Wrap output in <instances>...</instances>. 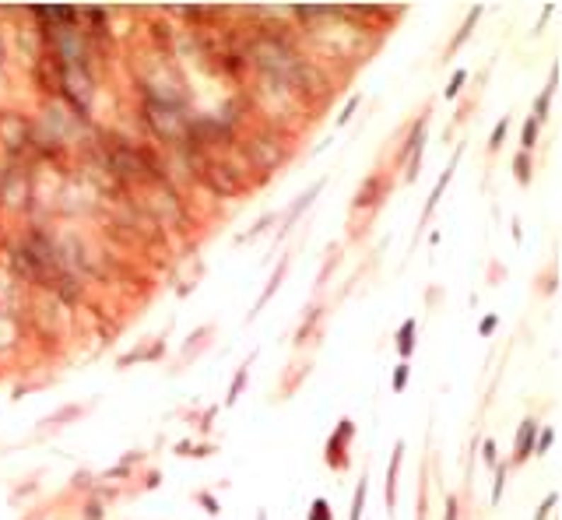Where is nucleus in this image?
Instances as JSON below:
<instances>
[{
  "mask_svg": "<svg viewBox=\"0 0 562 520\" xmlns=\"http://www.w3.org/2000/svg\"><path fill=\"white\" fill-rule=\"evenodd\" d=\"M552 443H556V432H552V429H545V432H541V439H538V446H534V450H538V453H545V450H549V446H552Z\"/></svg>",
  "mask_w": 562,
  "mask_h": 520,
  "instance_id": "4be33fe9",
  "label": "nucleus"
},
{
  "mask_svg": "<svg viewBox=\"0 0 562 520\" xmlns=\"http://www.w3.org/2000/svg\"><path fill=\"white\" fill-rule=\"evenodd\" d=\"M397 468H401V443L394 446V457H390V468H386V507H394V478H397Z\"/></svg>",
  "mask_w": 562,
  "mask_h": 520,
  "instance_id": "0eeeda50",
  "label": "nucleus"
},
{
  "mask_svg": "<svg viewBox=\"0 0 562 520\" xmlns=\"http://www.w3.org/2000/svg\"><path fill=\"white\" fill-rule=\"evenodd\" d=\"M250 155H253V162L260 169H275L285 158V141H278V137H257V141H250Z\"/></svg>",
  "mask_w": 562,
  "mask_h": 520,
  "instance_id": "f257e3e1",
  "label": "nucleus"
},
{
  "mask_svg": "<svg viewBox=\"0 0 562 520\" xmlns=\"http://www.w3.org/2000/svg\"><path fill=\"white\" fill-rule=\"evenodd\" d=\"M447 520H457V499L447 503Z\"/></svg>",
  "mask_w": 562,
  "mask_h": 520,
  "instance_id": "bb28decb",
  "label": "nucleus"
},
{
  "mask_svg": "<svg viewBox=\"0 0 562 520\" xmlns=\"http://www.w3.org/2000/svg\"><path fill=\"white\" fill-rule=\"evenodd\" d=\"M0 64H4V39H0Z\"/></svg>",
  "mask_w": 562,
  "mask_h": 520,
  "instance_id": "cd10ccee",
  "label": "nucleus"
},
{
  "mask_svg": "<svg viewBox=\"0 0 562 520\" xmlns=\"http://www.w3.org/2000/svg\"><path fill=\"white\" fill-rule=\"evenodd\" d=\"M404 383H408V366H397V373H394L390 387H394V391H404Z\"/></svg>",
  "mask_w": 562,
  "mask_h": 520,
  "instance_id": "6ab92c4d",
  "label": "nucleus"
},
{
  "mask_svg": "<svg viewBox=\"0 0 562 520\" xmlns=\"http://www.w3.org/2000/svg\"><path fill=\"white\" fill-rule=\"evenodd\" d=\"M376 190H379V180L366 183V187H362V194H359V201H355V208H366V204H373V201H376Z\"/></svg>",
  "mask_w": 562,
  "mask_h": 520,
  "instance_id": "9b49d317",
  "label": "nucleus"
},
{
  "mask_svg": "<svg viewBox=\"0 0 562 520\" xmlns=\"http://www.w3.org/2000/svg\"><path fill=\"white\" fill-rule=\"evenodd\" d=\"M549 99H552V96L545 92V96L534 103V120H538V123H541V120H545V112H549Z\"/></svg>",
  "mask_w": 562,
  "mask_h": 520,
  "instance_id": "412c9836",
  "label": "nucleus"
},
{
  "mask_svg": "<svg viewBox=\"0 0 562 520\" xmlns=\"http://www.w3.org/2000/svg\"><path fill=\"white\" fill-rule=\"evenodd\" d=\"M506 127H510V120H499V123H495V130H492V141H488L492 148H499V144H503V137H506Z\"/></svg>",
  "mask_w": 562,
  "mask_h": 520,
  "instance_id": "f3484780",
  "label": "nucleus"
},
{
  "mask_svg": "<svg viewBox=\"0 0 562 520\" xmlns=\"http://www.w3.org/2000/svg\"><path fill=\"white\" fill-rule=\"evenodd\" d=\"M316 194H320V183H316V187H313V190H306V194H302V197H299V201H295V208L288 211V221H292V218H299V211L306 208V204H309V201H313V197H316Z\"/></svg>",
  "mask_w": 562,
  "mask_h": 520,
  "instance_id": "f8f14e48",
  "label": "nucleus"
},
{
  "mask_svg": "<svg viewBox=\"0 0 562 520\" xmlns=\"http://www.w3.org/2000/svg\"><path fill=\"white\" fill-rule=\"evenodd\" d=\"M355 105H359V96H355V99H348V105H345V112H341V123H348V120H352Z\"/></svg>",
  "mask_w": 562,
  "mask_h": 520,
  "instance_id": "b1692460",
  "label": "nucleus"
},
{
  "mask_svg": "<svg viewBox=\"0 0 562 520\" xmlns=\"http://www.w3.org/2000/svg\"><path fill=\"white\" fill-rule=\"evenodd\" d=\"M348 436H352V422H341V425L334 429V436H331V453H327V464H331V468H341V464H345V457H338V450L345 446Z\"/></svg>",
  "mask_w": 562,
  "mask_h": 520,
  "instance_id": "39448f33",
  "label": "nucleus"
},
{
  "mask_svg": "<svg viewBox=\"0 0 562 520\" xmlns=\"http://www.w3.org/2000/svg\"><path fill=\"white\" fill-rule=\"evenodd\" d=\"M495 323H499L495 316H485V320H481V334H492V330H495Z\"/></svg>",
  "mask_w": 562,
  "mask_h": 520,
  "instance_id": "393cba45",
  "label": "nucleus"
},
{
  "mask_svg": "<svg viewBox=\"0 0 562 520\" xmlns=\"http://www.w3.org/2000/svg\"><path fill=\"white\" fill-rule=\"evenodd\" d=\"M309 520H331V507H327L323 499H316L313 510H309Z\"/></svg>",
  "mask_w": 562,
  "mask_h": 520,
  "instance_id": "dca6fc26",
  "label": "nucleus"
},
{
  "mask_svg": "<svg viewBox=\"0 0 562 520\" xmlns=\"http://www.w3.org/2000/svg\"><path fill=\"white\" fill-rule=\"evenodd\" d=\"M450 176H454V166H447V173L440 176V183H436V190H432V197H429V204H425V214L436 208V201H440V194H443V187L450 183Z\"/></svg>",
  "mask_w": 562,
  "mask_h": 520,
  "instance_id": "9d476101",
  "label": "nucleus"
},
{
  "mask_svg": "<svg viewBox=\"0 0 562 520\" xmlns=\"http://www.w3.org/2000/svg\"><path fill=\"white\" fill-rule=\"evenodd\" d=\"M200 503H204V510H207V514H218V503H214L211 496H200Z\"/></svg>",
  "mask_w": 562,
  "mask_h": 520,
  "instance_id": "a878e982",
  "label": "nucleus"
},
{
  "mask_svg": "<svg viewBox=\"0 0 562 520\" xmlns=\"http://www.w3.org/2000/svg\"><path fill=\"white\" fill-rule=\"evenodd\" d=\"M552 507H556V492H552V496H549V499H545V503L538 507V514H534V520H545V517H549V510H552Z\"/></svg>",
  "mask_w": 562,
  "mask_h": 520,
  "instance_id": "5701e85b",
  "label": "nucleus"
},
{
  "mask_svg": "<svg viewBox=\"0 0 562 520\" xmlns=\"http://www.w3.org/2000/svg\"><path fill=\"white\" fill-rule=\"evenodd\" d=\"M260 520H268V517H264V514H260Z\"/></svg>",
  "mask_w": 562,
  "mask_h": 520,
  "instance_id": "c85d7f7f",
  "label": "nucleus"
},
{
  "mask_svg": "<svg viewBox=\"0 0 562 520\" xmlns=\"http://www.w3.org/2000/svg\"><path fill=\"white\" fill-rule=\"evenodd\" d=\"M513 169H517V180H520V183H527V180H531V158H527V155H517Z\"/></svg>",
  "mask_w": 562,
  "mask_h": 520,
  "instance_id": "ddd939ff",
  "label": "nucleus"
},
{
  "mask_svg": "<svg viewBox=\"0 0 562 520\" xmlns=\"http://www.w3.org/2000/svg\"><path fill=\"white\" fill-rule=\"evenodd\" d=\"M362 507H366V482H359V489H355V507H352V520L362 517Z\"/></svg>",
  "mask_w": 562,
  "mask_h": 520,
  "instance_id": "4468645a",
  "label": "nucleus"
},
{
  "mask_svg": "<svg viewBox=\"0 0 562 520\" xmlns=\"http://www.w3.org/2000/svg\"><path fill=\"white\" fill-rule=\"evenodd\" d=\"M506 471H510V468H506V464H499V471H495V489H492V499H499V496H503V482H506Z\"/></svg>",
  "mask_w": 562,
  "mask_h": 520,
  "instance_id": "aec40b11",
  "label": "nucleus"
},
{
  "mask_svg": "<svg viewBox=\"0 0 562 520\" xmlns=\"http://www.w3.org/2000/svg\"><path fill=\"white\" fill-rule=\"evenodd\" d=\"M478 14H481V7H474V11H471V14H468V21H464V28L457 32V39H454V46H450V53H454V50H457V46H461V42H464V39H468V35H471V28H474V21H478Z\"/></svg>",
  "mask_w": 562,
  "mask_h": 520,
  "instance_id": "1a4fd4ad",
  "label": "nucleus"
},
{
  "mask_svg": "<svg viewBox=\"0 0 562 520\" xmlns=\"http://www.w3.org/2000/svg\"><path fill=\"white\" fill-rule=\"evenodd\" d=\"M411 348H415V320H404V323H401V334H397V352L408 359Z\"/></svg>",
  "mask_w": 562,
  "mask_h": 520,
  "instance_id": "423d86ee",
  "label": "nucleus"
},
{
  "mask_svg": "<svg viewBox=\"0 0 562 520\" xmlns=\"http://www.w3.org/2000/svg\"><path fill=\"white\" fill-rule=\"evenodd\" d=\"M243 383H246V369H239V376L232 380V387H229V405L239 398V391H243Z\"/></svg>",
  "mask_w": 562,
  "mask_h": 520,
  "instance_id": "a211bd4d",
  "label": "nucleus"
},
{
  "mask_svg": "<svg viewBox=\"0 0 562 520\" xmlns=\"http://www.w3.org/2000/svg\"><path fill=\"white\" fill-rule=\"evenodd\" d=\"M468 81V71H454V81L447 85V99H454L457 92H461V85Z\"/></svg>",
  "mask_w": 562,
  "mask_h": 520,
  "instance_id": "2eb2a0df",
  "label": "nucleus"
},
{
  "mask_svg": "<svg viewBox=\"0 0 562 520\" xmlns=\"http://www.w3.org/2000/svg\"><path fill=\"white\" fill-rule=\"evenodd\" d=\"M534 144H538V120L531 116V120L524 123V155H527V151H531Z\"/></svg>",
  "mask_w": 562,
  "mask_h": 520,
  "instance_id": "6e6552de",
  "label": "nucleus"
},
{
  "mask_svg": "<svg viewBox=\"0 0 562 520\" xmlns=\"http://www.w3.org/2000/svg\"><path fill=\"white\" fill-rule=\"evenodd\" d=\"M25 190H28V183L25 180H18L14 183V173H4V187H0V201H7V204H21L25 201Z\"/></svg>",
  "mask_w": 562,
  "mask_h": 520,
  "instance_id": "20e7f679",
  "label": "nucleus"
},
{
  "mask_svg": "<svg viewBox=\"0 0 562 520\" xmlns=\"http://www.w3.org/2000/svg\"><path fill=\"white\" fill-rule=\"evenodd\" d=\"M204 183L214 190V194H222V197H232L236 194V180L229 176V169L222 166V162H204Z\"/></svg>",
  "mask_w": 562,
  "mask_h": 520,
  "instance_id": "f03ea898",
  "label": "nucleus"
},
{
  "mask_svg": "<svg viewBox=\"0 0 562 520\" xmlns=\"http://www.w3.org/2000/svg\"><path fill=\"white\" fill-rule=\"evenodd\" d=\"M534 436H538V422H534V418H527V422L520 425V436H517V457H513L517 464H520V461H527V457L534 453Z\"/></svg>",
  "mask_w": 562,
  "mask_h": 520,
  "instance_id": "7ed1b4c3",
  "label": "nucleus"
}]
</instances>
